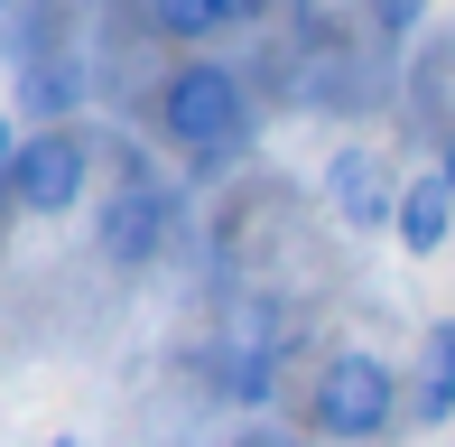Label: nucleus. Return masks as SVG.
Segmentation results:
<instances>
[{
  "label": "nucleus",
  "mask_w": 455,
  "mask_h": 447,
  "mask_svg": "<svg viewBox=\"0 0 455 447\" xmlns=\"http://www.w3.org/2000/svg\"><path fill=\"white\" fill-rule=\"evenodd\" d=\"M149 19H158L168 37H223V28L242 19V0H149Z\"/></svg>",
  "instance_id": "nucleus-8"
},
{
  "label": "nucleus",
  "mask_w": 455,
  "mask_h": 447,
  "mask_svg": "<svg viewBox=\"0 0 455 447\" xmlns=\"http://www.w3.org/2000/svg\"><path fill=\"white\" fill-rule=\"evenodd\" d=\"M325 206L354 224V233H381V224L400 215V187H390V168L371 150H335L325 158Z\"/></svg>",
  "instance_id": "nucleus-4"
},
{
  "label": "nucleus",
  "mask_w": 455,
  "mask_h": 447,
  "mask_svg": "<svg viewBox=\"0 0 455 447\" xmlns=\"http://www.w3.org/2000/svg\"><path fill=\"white\" fill-rule=\"evenodd\" d=\"M419 419H455V327H427V363H419Z\"/></svg>",
  "instance_id": "nucleus-7"
},
{
  "label": "nucleus",
  "mask_w": 455,
  "mask_h": 447,
  "mask_svg": "<svg viewBox=\"0 0 455 447\" xmlns=\"http://www.w3.org/2000/svg\"><path fill=\"white\" fill-rule=\"evenodd\" d=\"M0 10H10V0H0Z\"/></svg>",
  "instance_id": "nucleus-14"
},
{
  "label": "nucleus",
  "mask_w": 455,
  "mask_h": 447,
  "mask_svg": "<svg viewBox=\"0 0 455 447\" xmlns=\"http://www.w3.org/2000/svg\"><path fill=\"white\" fill-rule=\"evenodd\" d=\"M260 10H270V0H242V19H260Z\"/></svg>",
  "instance_id": "nucleus-12"
},
{
  "label": "nucleus",
  "mask_w": 455,
  "mask_h": 447,
  "mask_svg": "<svg viewBox=\"0 0 455 447\" xmlns=\"http://www.w3.org/2000/svg\"><path fill=\"white\" fill-rule=\"evenodd\" d=\"M84 168H93V158H84V140H75V131H37L0 187H10L19 215H75V206H84Z\"/></svg>",
  "instance_id": "nucleus-3"
},
{
  "label": "nucleus",
  "mask_w": 455,
  "mask_h": 447,
  "mask_svg": "<svg viewBox=\"0 0 455 447\" xmlns=\"http://www.w3.org/2000/svg\"><path fill=\"white\" fill-rule=\"evenodd\" d=\"M47 447H84V438H47Z\"/></svg>",
  "instance_id": "nucleus-13"
},
{
  "label": "nucleus",
  "mask_w": 455,
  "mask_h": 447,
  "mask_svg": "<svg viewBox=\"0 0 455 447\" xmlns=\"http://www.w3.org/2000/svg\"><path fill=\"white\" fill-rule=\"evenodd\" d=\"M19 150H28V140H19V131H10V121H0V177H10V168H19Z\"/></svg>",
  "instance_id": "nucleus-9"
},
{
  "label": "nucleus",
  "mask_w": 455,
  "mask_h": 447,
  "mask_svg": "<svg viewBox=\"0 0 455 447\" xmlns=\"http://www.w3.org/2000/svg\"><path fill=\"white\" fill-rule=\"evenodd\" d=\"M390 410H400V373L381 354H335L316 373V401H307L316 438H381Z\"/></svg>",
  "instance_id": "nucleus-2"
},
{
  "label": "nucleus",
  "mask_w": 455,
  "mask_h": 447,
  "mask_svg": "<svg viewBox=\"0 0 455 447\" xmlns=\"http://www.w3.org/2000/svg\"><path fill=\"white\" fill-rule=\"evenodd\" d=\"M158 233H168V196H158V187H121V196H112V215H102V252L131 271V261H149V252H158Z\"/></svg>",
  "instance_id": "nucleus-6"
},
{
  "label": "nucleus",
  "mask_w": 455,
  "mask_h": 447,
  "mask_svg": "<svg viewBox=\"0 0 455 447\" xmlns=\"http://www.w3.org/2000/svg\"><path fill=\"white\" fill-rule=\"evenodd\" d=\"M381 19H390V28H409V19H419V0H381Z\"/></svg>",
  "instance_id": "nucleus-10"
},
{
  "label": "nucleus",
  "mask_w": 455,
  "mask_h": 447,
  "mask_svg": "<svg viewBox=\"0 0 455 447\" xmlns=\"http://www.w3.org/2000/svg\"><path fill=\"white\" fill-rule=\"evenodd\" d=\"M446 187H455V131H446Z\"/></svg>",
  "instance_id": "nucleus-11"
},
{
  "label": "nucleus",
  "mask_w": 455,
  "mask_h": 447,
  "mask_svg": "<svg viewBox=\"0 0 455 447\" xmlns=\"http://www.w3.org/2000/svg\"><path fill=\"white\" fill-rule=\"evenodd\" d=\"M390 233H400L419 261L455 242V187H446V168H437V177H409V187H400V215H390Z\"/></svg>",
  "instance_id": "nucleus-5"
},
{
  "label": "nucleus",
  "mask_w": 455,
  "mask_h": 447,
  "mask_svg": "<svg viewBox=\"0 0 455 447\" xmlns=\"http://www.w3.org/2000/svg\"><path fill=\"white\" fill-rule=\"evenodd\" d=\"M158 121H168V140H177V150H196V158H223V150L251 140V103H242L233 66H204V56L158 85Z\"/></svg>",
  "instance_id": "nucleus-1"
}]
</instances>
